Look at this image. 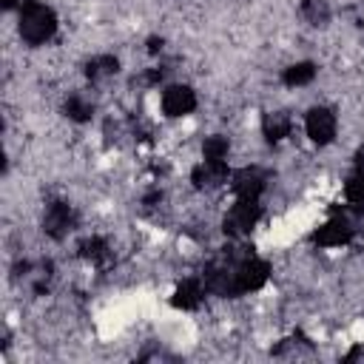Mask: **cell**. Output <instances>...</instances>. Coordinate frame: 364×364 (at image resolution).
<instances>
[{
    "label": "cell",
    "mask_w": 364,
    "mask_h": 364,
    "mask_svg": "<svg viewBox=\"0 0 364 364\" xmlns=\"http://www.w3.org/2000/svg\"><path fill=\"white\" fill-rule=\"evenodd\" d=\"M233 256V293L242 296V293H250V290H259L267 276H270V267L264 259L253 256V250L247 247H233L230 250Z\"/></svg>",
    "instance_id": "1"
},
{
    "label": "cell",
    "mask_w": 364,
    "mask_h": 364,
    "mask_svg": "<svg viewBox=\"0 0 364 364\" xmlns=\"http://www.w3.org/2000/svg\"><path fill=\"white\" fill-rule=\"evenodd\" d=\"M57 31V14L43 3H26L20 9V37L31 46L51 40Z\"/></svg>",
    "instance_id": "2"
},
{
    "label": "cell",
    "mask_w": 364,
    "mask_h": 364,
    "mask_svg": "<svg viewBox=\"0 0 364 364\" xmlns=\"http://www.w3.org/2000/svg\"><path fill=\"white\" fill-rule=\"evenodd\" d=\"M259 216H262L259 199H236V205L228 210V216H225V222H222V230H225L230 239H242V236H247V233L256 228Z\"/></svg>",
    "instance_id": "3"
},
{
    "label": "cell",
    "mask_w": 364,
    "mask_h": 364,
    "mask_svg": "<svg viewBox=\"0 0 364 364\" xmlns=\"http://www.w3.org/2000/svg\"><path fill=\"white\" fill-rule=\"evenodd\" d=\"M77 228V213L68 202H48L46 205V213H43V230L51 236V239H65L71 230Z\"/></svg>",
    "instance_id": "4"
},
{
    "label": "cell",
    "mask_w": 364,
    "mask_h": 364,
    "mask_svg": "<svg viewBox=\"0 0 364 364\" xmlns=\"http://www.w3.org/2000/svg\"><path fill=\"white\" fill-rule=\"evenodd\" d=\"M353 239V222L347 219V213H333L316 233H313V242L318 247H341Z\"/></svg>",
    "instance_id": "5"
},
{
    "label": "cell",
    "mask_w": 364,
    "mask_h": 364,
    "mask_svg": "<svg viewBox=\"0 0 364 364\" xmlns=\"http://www.w3.org/2000/svg\"><path fill=\"white\" fill-rule=\"evenodd\" d=\"M336 114L330 111V108H324V105H316V108H310L307 111V117H304V131H307V136L316 142V145H327V142H333V136H336Z\"/></svg>",
    "instance_id": "6"
},
{
    "label": "cell",
    "mask_w": 364,
    "mask_h": 364,
    "mask_svg": "<svg viewBox=\"0 0 364 364\" xmlns=\"http://www.w3.org/2000/svg\"><path fill=\"white\" fill-rule=\"evenodd\" d=\"M264 185H267V173L262 168H242V171L230 173V188H233L236 199H259Z\"/></svg>",
    "instance_id": "7"
},
{
    "label": "cell",
    "mask_w": 364,
    "mask_h": 364,
    "mask_svg": "<svg viewBox=\"0 0 364 364\" xmlns=\"http://www.w3.org/2000/svg\"><path fill=\"white\" fill-rule=\"evenodd\" d=\"M162 111H165V117H185V114H191L193 108H196V94H193V88L191 85H168L165 91H162Z\"/></svg>",
    "instance_id": "8"
},
{
    "label": "cell",
    "mask_w": 364,
    "mask_h": 364,
    "mask_svg": "<svg viewBox=\"0 0 364 364\" xmlns=\"http://www.w3.org/2000/svg\"><path fill=\"white\" fill-rule=\"evenodd\" d=\"M230 179V171H228V162H210V159H202L193 171H191V182L193 188H219Z\"/></svg>",
    "instance_id": "9"
},
{
    "label": "cell",
    "mask_w": 364,
    "mask_h": 364,
    "mask_svg": "<svg viewBox=\"0 0 364 364\" xmlns=\"http://www.w3.org/2000/svg\"><path fill=\"white\" fill-rule=\"evenodd\" d=\"M208 287H202L199 279H185L176 284L173 296H171V304L179 307V310H196L202 304V296H205Z\"/></svg>",
    "instance_id": "10"
},
{
    "label": "cell",
    "mask_w": 364,
    "mask_h": 364,
    "mask_svg": "<svg viewBox=\"0 0 364 364\" xmlns=\"http://www.w3.org/2000/svg\"><path fill=\"white\" fill-rule=\"evenodd\" d=\"M262 131H264V139L276 145V142H282L284 136H290V131H293V117H290L287 111H270V114H264Z\"/></svg>",
    "instance_id": "11"
},
{
    "label": "cell",
    "mask_w": 364,
    "mask_h": 364,
    "mask_svg": "<svg viewBox=\"0 0 364 364\" xmlns=\"http://www.w3.org/2000/svg\"><path fill=\"white\" fill-rule=\"evenodd\" d=\"M117 71H119V60L114 54H97V57H91L85 63V77L91 82H100L105 77H114Z\"/></svg>",
    "instance_id": "12"
},
{
    "label": "cell",
    "mask_w": 364,
    "mask_h": 364,
    "mask_svg": "<svg viewBox=\"0 0 364 364\" xmlns=\"http://www.w3.org/2000/svg\"><path fill=\"white\" fill-rule=\"evenodd\" d=\"M313 77H316V65L313 63H293V65H287L284 71H282V82L284 85H290V88H299V85H307V82H313Z\"/></svg>",
    "instance_id": "13"
},
{
    "label": "cell",
    "mask_w": 364,
    "mask_h": 364,
    "mask_svg": "<svg viewBox=\"0 0 364 364\" xmlns=\"http://www.w3.org/2000/svg\"><path fill=\"white\" fill-rule=\"evenodd\" d=\"M63 111H65V117L74 119V122H88V119L94 117V102L85 100L82 94H71V97L65 100Z\"/></svg>",
    "instance_id": "14"
},
{
    "label": "cell",
    "mask_w": 364,
    "mask_h": 364,
    "mask_svg": "<svg viewBox=\"0 0 364 364\" xmlns=\"http://www.w3.org/2000/svg\"><path fill=\"white\" fill-rule=\"evenodd\" d=\"M299 14H301L310 26H327V20H330V6H327L324 0H301Z\"/></svg>",
    "instance_id": "15"
},
{
    "label": "cell",
    "mask_w": 364,
    "mask_h": 364,
    "mask_svg": "<svg viewBox=\"0 0 364 364\" xmlns=\"http://www.w3.org/2000/svg\"><path fill=\"white\" fill-rule=\"evenodd\" d=\"M80 256L88 259V262H105L108 259V242L102 236H88L80 242Z\"/></svg>",
    "instance_id": "16"
},
{
    "label": "cell",
    "mask_w": 364,
    "mask_h": 364,
    "mask_svg": "<svg viewBox=\"0 0 364 364\" xmlns=\"http://www.w3.org/2000/svg\"><path fill=\"white\" fill-rule=\"evenodd\" d=\"M344 196H347L350 205L364 208V171H361V168H355V171L347 176V182H344Z\"/></svg>",
    "instance_id": "17"
},
{
    "label": "cell",
    "mask_w": 364,
    "mask_h": 364,
    "mask_svg": "<svg viewBox=\"0 0 364 364\" xmlns=\"http://www.w3.org/2000/svg\"><path fill=\"white\" fill-rule=\"evenodd\" d=\"M202 156L210 159V162H225V159H228V139L219 136V134L208 136L205 145H202Z\"/></svg>",
    "instance_id": "18"
},
{
    "label": "cell",
    "mask_w": 364,
    "mask_h": 364,
    "mask_svg": "<svg viewBox=\"0 0 364 364\" xmlns=\"http://www.w3.org/2000/svg\"><path fill=\"white\" fill-rule=\"evenodd\" d=\"M148 51H151V54H156V51H162V40H156V37H151V40H148Z\"/></svg>",
    "instance_id": "19"
},
{
    "label": "cell",
    "mask_w": 364,
    "mask_h": 364,
    "mask_svg": "<svg viewBox=\"0 0 364 364\" xmlns=\"http://www.w3.org/2000/svg\"><path fill=\"white\" fill-rule=\"evenodd\" d=\"M355 168H361V171H364V145L355 151Z\"/></svg>",
    "instance_id": "20"
},
{
    "label": "cell",
    "mask_w": 364,
    "mask_h": 364,
    "mask_svg": "<svg viewBox=\"0 0 364 364\" xmlns=\"http://www.w3.org/2000/svg\"><path fill=\"white\" fill-rule=\"evenodd\" d=\"M20 0H3V9H14Z\"/></svg>",
    "instance_id": "21"
}]
</instances>
